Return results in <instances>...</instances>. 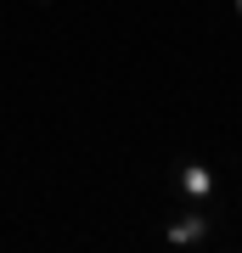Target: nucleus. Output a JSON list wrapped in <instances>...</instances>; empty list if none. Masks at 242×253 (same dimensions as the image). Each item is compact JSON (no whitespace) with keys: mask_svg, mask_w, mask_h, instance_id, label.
I'll list each match as a JSON object with an SVG mask.
<instances>
[{"mask_svg":"<svg viewBox=\"0 0 242 253\" xmlns=\"http://www.w3.org/2000/svg\"><path fill=\"white\" fill-rule=\"evenodd\" d=\"M192 236H203V225H197V219H186V225H175V242H192Z\"/></svg>","mask_w":242,"mask_h":253,"instance_id":"f257e3e1","label":"nucleus"},{"mask_svg":"<svg viewBox=\"0 0 242 253\" xmlns=\"http://www.w3.org/2000/svg\"><path fill=\"white\" fill-rule=\"evenodd\" d=\"M237 11H242V0H237Z\"/></svg>","mask_w":242,"mask_h":253,"instance_id":"f03ea898","label":"nucleus"}]
</instances>
